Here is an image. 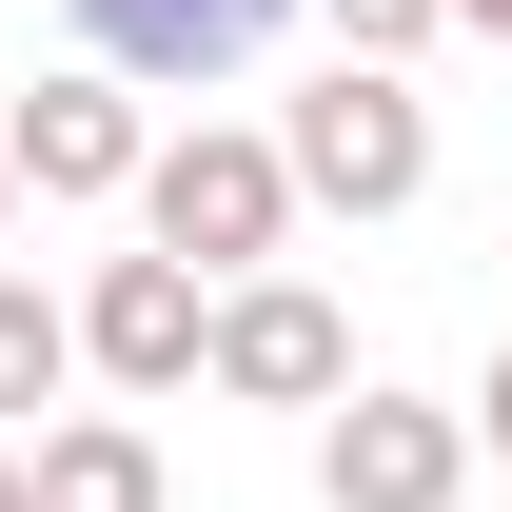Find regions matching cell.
<instances>
[{
  "label": "cell",
  "instance_id": "cell-1",
  "mask_svg": "<svg viewBox=\"0 0 512 512\" xmlns=\"http://www.w3.org/2000/svg\"><path fill=\"white\" fill-rule=\"evenodd\" d=\"M138 237L197 256V276H276V237H296V158H276L256 119L158 138V158H138Z\"/></svg>",
  "mask_w": 512,
  "mask_h": 512
},
{
  "label": "cell",
  "instance_id": "cell-2",
  "mask_svg": "<svg viewBox=\"0 0 512 512\" xmlns=\"http://www.w3.org/2000/svg\"><path fill=\"white\" fill-rule=\"evenodd\" d=\"M276 158H296V197H335V217H414L434 197V99H414V60H335L296 119H276Z\"/></svg>",
  "mask_w": 512,
  "mask_h": 512
},
{
  "label": "cell",
  "instance_id": "cell-3",
  "mask_svg": "<svg viewBox=\"0 0 512 512\" xmlns=\"http://www.w3.org/2000/svg\"><path fill=\"white\" fill-rule=\"evenodd\" d=\"M316 493L335 512H453L473 493V394H335V434H316Z\"/></svg>",
  "mask_w": 512,
  "mask_h": 512
},
{
  "label": "cell",
  "instance_id": "cell-4",
  "mask_svg": "<svg viewBox=\"0 0 512 512\" xmlns=\"http://www.w3.org/2000/svg\"><path fill=\"white\" fill-rule=\"evenodd\" d=\"M197 355H217V276L197 256H99L79 276V375H119V394H197Z\"/></svg>",
  "mask_w": 512,
  "mask_h": 512
},
{
  "label": "cell",
  "instance_id": "cell-5",
  "mask_svg": "<svg viewBox=\"0 0 512 512\" xmlns=\"http://www.w3.org/2000/svg\"><path fill=\"white\" fill-rule=\"evenodd\" d=\"M217 394H256V414H335L355 394V335H335L316 276H217V355H197Z\"/></svg>",
  "mask_w": 512,
  "mask_h": 512
},
{
  "label": "cell",
  "instance_id": "cell-6",
  "mask_svg": "<svg viewBox=\"0 0 512 512\" xmlns=\"http://www.w3.org/2000/svg\"><path fill=\"white\" fill-rule=\"evenodd\" d=\"M0 158H20V197H138L158 119H138V79H119V60H60L40 99H0Z\"/></svg>",
  "mask_w": 512,
  "mask_h": 512
},
{
  "label": "cell",
  "instance_id": "cell-7",
  "mask_svg": "<svg viewBox=\"0 0 512 512\" xmlns=\"http://www.w3.org/2000/svg\"><path fill=\"white\" fill-rule=\"evenodd\" d=\"M60 20H79V60H119V79H237L276 40V0H60Z\"/></svg>",
  "mask_w": 512,
  "mask_h": 512
},
{
  "label": "cell",
  "instance_id": "cell-8",
  "mask_svg": "<svg viewBox=\"0 0 512 512\" xmlns=\"http://www.w3.org/2000/svg\"><path fill=\"white\" fill-rule=\"evenodd\" d=\"M20 473H40V512H158V493H178L138 414H40V453H20Z\"/></svg>",
  "mask_w": 512,
  "mask_h": 512
},
{
  "label": "cell",
  "instance_id": "cell-9",
  "mask_svg": "<svg viewBox=\"0 0 512 512\" xmlns=\"http://www.w3.org/2000/svg\"><path fill=\"white\" fill-rule=\"evenodd\" d=\"M60 375H79V296L0 276V434H20V414H60Z\"/></svg>",
  "mask_w": 512,
  "mask_h": 512
},
{
  "label": "cell",
  "instance_id": "cell-10",
  "mask_svg": "<svg viewBox=\"0 0 512 512\" xmlns=\"http://www.w3.org/2000/svg\"><path fill=\"white\" fill-rule=\"evenodd\" d=\"M316 20H335V60H414V40H434L453 0H316Z\"/></svg>",
  "mask_w": 512,
  "mask_h": 512
},
{
  "label": "cell",
  "instance_id": "cell-11",
  "mask_svg": "<svg viewBox=\"0 0 512 512\" xmlns=\"http://www.w3.org/2000/svg\"><path fill=\"white\" fill-rule=\"evenodd\" d=\"M473 453H493V473H512V355H493V375H473Z\"/></svg>",
  "mask_w": 512,
  "mask_h": 512
},
{
  "label": "cell",
  "instance_id": "cell-12",
  "mask_svg": "<svg viewBox=\"0 0 512 512\" xmlns=\"http://www.w3.org/2000/svg\"><path fill=\"white\" fill-rule=\"evenodd\" d=\"M0 512H40V473H20V434H0Z\"/></svg>",
  "mask_w": 512,
  "mask_h": 512
},
{
  "label": "cell",
  "instance_id": "cell-13",
  "mask_svg": "<svg viewBox=\"0 0 512 512\" xmlns=\"http://www.w3.org/2000/svg\"><path fill=\"white\" fill-rule=\"evenodd\" d=\"M453 20H473V40H493V20H512V0H453Z\"/></svg>",
  "mask_w": 512,
  "mask_h": 512
},
{
  "label": "cell",
  "instance_id": "cell-14",
  "mask_svg": "<svg viewBox=\"0 0 512 512\" xmlns=\"http://www.w3.org/2000/svg\"><path fill=\"white\" fill-rule=\"evenodd\" d=\"M0 217H20V158H0Z\"/></svg>",
  "mask_w": 512,
  "mask_h": 512
},
{
  "label": "cell",
  "instance_id": "cell-15",
  "mask_svg": "<svg viewBox=\"0 0 512 512\" xmlns=\"http://www.w3.org/2000/svg\"><path fill=\"white\" fill-rule=\"evenodd\" d=\"M493 40H512V20H493Z\"/></svg>",
  "mask_w": 512,
  "mask_h": 512
}]
</instances>
